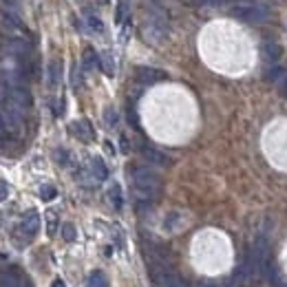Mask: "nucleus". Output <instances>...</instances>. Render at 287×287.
<instances>
[{
	"label": "nucleus",
	"mask_w": 287,
	"mask_h": 287,
	"mask_svg": "<svg viewBox=\"0 0 287 287\" xmlns=\"http://www.w3.org/2000/svg\"><path fill=\"white\" fill-rule=\"evenodd\" d=\"M124 11H126V4H120V11H117V22H122V20H124Z\"/></svg>",
	"instance_id": "cd10ccee"
},
{
	"label": "nucleus",
	"mask_w": 287,
	"mask_h": 287,
	"mask_svg": "<svg viewBox=\"0 0 287 287\" xmlns=\"http://www.w3.org/2000/svg\"><path fill=\"white\" fill-rule=\"evenodd\" d=\"M109 197H111V203H113V206L120 210V208H122V188L117 186V183H113V186H111Z\"/></svg>",
	"instance_id": "f3484780"
},
{
	"label": "nucleus",
	"mask_w": 287,
	"mask_h": 287,
	"mask_svg": "<svg viewBox=\"0 0 287 287\" xmlns=\"http://www.w3.org/2000/svg\"><path fill=\"white\" fill-rule=\"evenodd\" d=\"M55 159H58L60 163H69V152H66V150H58V152H55Z\"/></svg>",
	"instance_id": "bb28decb"
},
{
	"label": "nucleus",
	"mask_w": 287,
	"mask_h": 287,
	"mask_svg": "<svg viewBox=\"0 0 287 287\" xmlns=\"http://www.w3.org/2000/svg\"><path fill=\"white\" fill-rule=\"evenodd\" d=\"M82 66H84L86 71L100 66V55H97L93 49H84V55H82Z\"/></svg>",
	"instance_id": "f8f14e48"
},
{
	"label": "nucleus",
	"mask_w": 287,
	"mask_h": 287,
	"mask_svg": "<svg viewBox=\"0 0 287 287\" xmlns=\"http://www.w3.org/2000/svg\"><path fill=\"white\" fill-rule=\"evenodd\" d=\"M20 230L27 234V239L35 237V234H38V230H40V214H38V212H29L27 217L22 219V225H20Z\"/></svg>",
	"instance_id": "0eeeda50"
},
{
	"label": "nucleus",
	"mask_w": 287,
	"mask_h": 287,
	"mask_svg": "<svg viewBox=\"0 0 287 287\" xmlns=\"http://www.w3.org/2000/svg\"><path fill=\"white\" fill-rule=\"evenodd\" d=\"M60 73H62V69H60V62H51L49 64V78H51V86H55L60 82Z\"/></svg>",
	"instance_id": "a211bd4d"
},
{
	"label": "nucleus",
	"mask_w": 287,
	"mask_h": 287,
	"mask_svg": "<svg viewBox=\"0 0 287 287\" xmlns=\"http://www.w3.org/2000/svg\"><path fill=\"white\" fill-rule=\"evenodd\" d=\"M0 128H2V117H0Z\"/></svg>",
	"instance_id": "2f4dec72"
},
{
	"label": "nucleus",
	"mask_w": 287,
	"mask_h": 287,
	"mask_svg": "<svg viewBox=\"0 0 287 287\" xmlns=\"http://www.w3.org/2000/svg\"><path fill=\"white\" fill-rule=\"evenodd\" d=\"M89 24H91V29H93V31H102V29H104V27H102V20H97L93 16L89 18Z\"/></svg>",
	"instance_id": "a878e982"
},
{
	"label": "nucleus",
	"mask_w": 287,
	"mask_h": 287,
	"mask_svg": "<svg viewBox=\"0 0 287 287\" xmlns=\"http://www.w3.org/2000/svg\"><path fill=\"white\" fill-rule=\"evenodd\" d=\"M0 7H2V11H9V13H16L20 11V0H0Z\"/></svg>",
	"instance_id": "6ab92c4d"
},
{
	"label": "nucleus",
	"mask_w": 287,
	"mask_h": 287,
	"mask_svg": "<svg viewBox=\"0 0 287 287\" xmlns=\"http://www.w3.org/2000/svg\"><path fill=\"white\" fill-rule=\"evenodd\" d=\"M4 95H7L9 100H13V102H16L18 106H22L24 111H27L29 106H31V95H29V91L24 89L22 84H18V86H9V89H7V93H4Z\"/></svg>",
	"instance_id": "39448f33"
},
{
	"label": "nucleus",
	"mask_w": 287,
	"mask_h": 287,
	"mask_svg": "<svg viewBox=\"0 0 287 287\" xmlns=\"http://www.w3.org/2000/svg\"><path fill=\"white\" fill-rule=\"evenodd\" d=\"M0 287H20V279L16 272H2L0 274Z\"/></svg>",
	"instance_id": "ddd939ff"
},
{
	"label": "nucleus",
	"mask_w": 287,
	"mask_h": 287,
	"mask_svg": "<svg viewBox=\"0 0 287 287\" xmlns=\"http://www.w3.org/2000/svg\"><path fill=\"white\" fill-rule=\"evenodd\" d=\"M232 16L243 20V22H261L268 18V7L259 2H239L232 9Z\"/></svg>",
	"instance_id": "f03ea898"
},
{
	"label": "nucleus",
	"mask_w": 287,
	"mask_h": 287,
	"mask_svg": "<svg viewBox=\"0 0 287 287\" xmlns=\"http://www.w3.org/2000/svg\"><path fill=\"white\" fill-rule=\"evenodd\" d=\"M142 155H144V159L150 161L152 166H168V163H170V157H166L163 152H159L157 148H152V146H144Z\"/></svg>",
	"instance_id": "423d86ee"
},
{
	"label": "nucleus",
	"mask_w": 287,
	"mask_h": 287,
	"mask_svg": "<svg viewBox=\"0 0 287 287\" xmlns=\"http://www.w3.org/2000/svg\"><path fill=\"white\" fill-rule=\"evenodd\" d=\"M7 197H9V186H7V181H0V201H7Z\"/></svg>",
	"instance_id": "393cba45"
},
{
	"label": "nucleus",
	"mask_w": 287,
	"mask_h": 287,
	"mask_svg": "<svg viewBox=\"0 0 287 287\" xmlns=\"http://www.w3.org/2000/svg\"><path fill=\"white\" fill-rule=\"evenodd\" d=\"M197 287H217V285H214L212 281H201V283H199Z\"/></svg>",
	"instance_id": "c85d7f7f"
},
{
	"label": "nucleus",
	"mask_w": 287,
	"mask_h": 287,
	"mask_svg": "<svg viewBox=\"0 0 287 287\" xmlns=\"http://www.w3.org/2000/svg\"><path fill=\"white\" fill-rule=\"evenodd\" d=\"M62 237H64V241H75V237H78V232H75V225L73 223H64L62 225Z\"/></svg>",
	"instance_id": "412c9836"
},
{
	"label": "nucleus",
	"mask_w": 287,
	"mask_h": 287,
	"mask_svg": "<svg viewBox=\"0 0 287 287\" xmlns=\"http://www.w3.org/2000/svg\"><path fill=\"white\" fill-rule=\"evenodd\" d=\"M104 120H106V126H117V113L115 109H106L104 111Z\"/></svg>",
	"instance_id": "4be33fe9"
},
{
	"label": "nucleus",
	"mask_w": 287,
	"mask_h": 287,
	"mask_svg": "<svg viewBox=\"0 0 287 287\" xmlns=\"http://www.w3.org/2000/svg\"><path fill=\"white\" fill-rule=\"evenodd\" d=\"M135 78L140 84L144 86H150V84H157V82L166 80V73L159 69H150V66H140V69L135 71Z\"/></svg>",
	"instance_id": "20e7f679"
},
{
	"label": "nucleus",
	"mask_w": 287,
	"mask_h": 287,
	"mask_svg": "<svg viewBox=\"0 0 287 287\" xmlns=\"http://www.w3.org/2000/svg\"><path fill=\"white\" fill-rule=\"evenodd\" d=\"M91 172H93V177L97 181H104L106 177H109V168H106V163L100 159V157H93V161H91Z\"/></svg>",
	"instance_id": "9b49d317"
},
{
	"label": "nucleus",
	"mask_w": 287,
	"mask_h": 287,
	"mask_svg": "<svg viewBox=\"0 0 287 287\" xmlns=\"http://www.w3.org/2000/svg\"><path fill=\"white\" fill-rule=\"evenodd\" d=\"M89 287H109V279H106L104 272H93V274L89 276Z\"/></svg>",
	"instance_id": "dca6fc26"
},
{
	"label": "nucleus",
	"mask_w": 287,
	"mask_h": 287,
	"mask_svg": "<svg viewBox=\"0 0 287 287\" xmlns=\"http://www.w3.org/2000/svg\"><path fill=\"white\" fill-rule=\"evenodd\" d=\"M7 53L11 55H18V58H24L29 53V44L20 38H9L7 40Z\"/></svg>",
	"instance_id": "9d476101"
},
{
	"label": "nucleus",
	"mask_w": 287,
	"mask_h": 287,
	"mask_svg": "<svg viewBox=\"0 0 287 287\" xmlns=\"http://www.w3.org/2000/svg\"><path fill=\"white\" fill-rule=\"evenodd\" d=\"M71 133L82 142L93 140V128H91V124L86 120H80V122H75V124H71Z\"/></svg>",
	"instance_id": "6e6552de"
},
{
	"label": "nucleus",
	"mask_w": 287,
	"mask_h": 287,
	"mask_svg": "<svg viewBox=\"0 0 287 287\" xmlns=\"http://www.w3.org/2000/svg\"><path fill=\"white\" fill-rule=\"evenodd\" d=\"M281 86H283V93H285V95H287V78H285V80H283V84H281Z\"/></svg>",
	"instance_id": "7c9ffc66"
},
{
	"label": "nucleus",
	"mask_w": 287,
	"mask_h": 287,
	"mask_svg": "<svg viewBox=\"0 0 287 287\" xmlns=\"http://www.w3.org/2000/svg\"><path fill=\"white\" fill-rule=\"evenodd\" d=\"M281 287H287V283H283V285H281Z\"/></svg>",
	"instance_id": "473e14b6"
},
{
	"label": "nucleus",
	"mask_w": 287,
	"mask_h": 287,
	"mask_svg": "<svg viewBox=\"0 0 287 287\" xmlns=\"http://www.w3.org/2000/svg\"><path fill=\"white\" fill-rule=\"evenodd\" d=\"M51 287H66V285H64V283H62V281H60V279H58V281H53V283H51Z\"/></svg>",
	"instance_id": "c756f323"
},
{
	"label": "nucleus",
	"mask_w": 287,
	"mask_h": 287,
	"mask_svg": "<svg viewBox=\"0 0 287 287\" xmlns=\"http://www.w3.org/2000/svg\"><path fill=\"white\" fill-rule=\"evenodd\" d=\"M100 64L104 66L106 75H113V62H111V55H104V60H100Z\"/></svg>",
	"instance_id": "b1692460"
},
{
	"label": "nucleus",
	"mask_w": 287,
	"mask_h": 287,
	"mask_svg": "<svg viewBox=\"0 0 287 287\" xmlns=\"http://www.w3.org/2000/svg\"><path fill=\"white\" fill-rule=\"evenodd\" d=\"M47 221H49V225H47V232H49V234H55V225H58V219H55V212H49V214H47Z\"/></svg>",
	"instance_id": "5701e85b"
},
{
	"label": "nucleus",
	"mask_w": 287,
	"mask_h": 287,
	"mask_svg": "<svg viewBox=\"0 0 287 287\" xmlns=\"http://www.w3.org/2000/svg\"><path fill=\"white\" fill-rule=\"evenodd\" d=\"M55 197H58V190H55L53 186H49V183H47V186L40 188V199H42V201H53Z\"/></svg>",
	"instance_id": "aec40b11"
},
{
	"label": "nucleus",
	"mask_w": 287,
	"mask_h": 287,
	"mask_svg": "<svg viewBox=\"0 0 287 287\" xmlns=\"http://www.w3.org/2000/svg\"><path fill=\"white\" fill-rule=\"evenodd\" d=\"M263 53H265V58H268L270 62L276 64V60H279V55H281V47L274 44V42H263Z\"/></svg>",
	"instance_id": "4468645a"
},
{
	"label": "nucleus",
	"mask_w": 287,
	"mask_h": 287,
	"mask_svg": "<svg viewBox=\"0 0 287 287\" xmlns=\"http://www.w3.org/2000/svg\"><path fill=\"white\" fill-rule=\"evenodd\" d=\"M131 179H133V192L135 197L144 203H150L159 197L161 192V177L157 172H152L150 168L137 166L131 170Z\"/></svg>",
	"instance_id": "f257e3e1"
},
{
	"label": "nucleus",
	"mask_w": 287,
	"mask_h": 287,
	"mask_svg": "<svg viewBox=\"0 0 287 287\" xmlns=\"http://www.w3.org/2000/svg\"><path fill=\"white\" fill-rule=\"evenodd\" d=\"M265 78H268L270 82H283L285 80V71H283V66H279V64H274V66H270L268 71H265Z\"/></svg>",
	"instance_id": "2eb2a0df"
},
{
	"label": "nucleus",
	"mask_w": 287,
	"mask_h": 287,
	"mask_svg": "<svg viewBox=\"0 0 287 287\" xmlns=\"http://www.w3.org/2000/svg\"><path fill=\"white\" fill-rule=\"evenodd\" d=\"M22 24H20V18L16 16V13H9V11H0V29L7 33L16 31V29H20Z\"/></svg>",
	"instance_id": "1a4fd4ad"
},
{
	"label": "nucleus",
	"mask_w": 287,
	"mask_h": 287,
	"mask_svg": "<svg viewBox=\"0 0 287 287\" xmlns=\"http://www.w3.org/2000/svg\"><path fill=\"white\" fill-rule=\"evenodd\" d=\"M150 276L157 287H188L181 276H177L168 268H161V265H150Z\"/></svg>",
	"instance_id": "7ed1b4c3"
}]
</instances>
